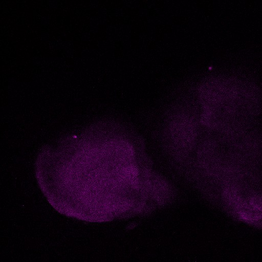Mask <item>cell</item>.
I'll use <instances>...</instances> for the list:
<instances>
[{
  "label": "cell",
  "instance_id": "cell-1",
  "mask_svg": "<svg viewBox=\"0 0 262 262\" xmlns=\"http://www.w3.org/2000/svg\"><path fill=\"white\" fill-rule=\"evenodd\" d=\"M212 86L204 106L208 123L225 134L242 133L258 111L257 91L233 79L221 80Z\"/></svg>",
  "mask_w": 262,
  "mask_h": 262
}]
</instances>
